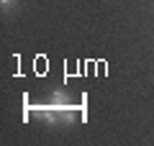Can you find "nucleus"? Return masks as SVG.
I'll return each mask as SVG.
<instances>
[{
    "label": "nucleus",
    "instance_id": "obj_1",
    "mask_svg": "<svg viewBox=\"0 0 154 146\" xmlns=\"http://www.w3.org/2000/svg\"><path fill=\"white\" fill-rule=\"evenodd\" d=\"M33 115H36L38 120H44V123H57V120H59V115L54 113L51 105H33Z\"/></svg>",
    "mask_w": 154,
    "mask_h": 146
},
{
    "label": "nucleus",
    "instance_id": "obj_2",
    "mask_svg": "<svg viewBox=\"0 0 154 146\" xmlns=\"http://www.w3.org/2000/svg\"><path fill=\"white\" fill-rule=\"evenodd\" d=\"M51 103L59 105V103H69V100H67V95H64L62 90H54V92H51Z\"/></svg>",
    "mask_w": 154,
    "mask_h": 146
},
{
    "label": "nucleus",
    "instance_id": "obj_3",
    "mask_svg": "<svg viewBox=\"0 0 154 146\" xmlns=\"http://www.w3.org/2000/svg\"><path fill=\"white\" fill-rule=\"evenodd\" d=\"M0 5H3V8H13V5H16V0H0Z\"/></svg>",
    "mask_w": 154,
    "mask_h": 146
}]
</instances>
